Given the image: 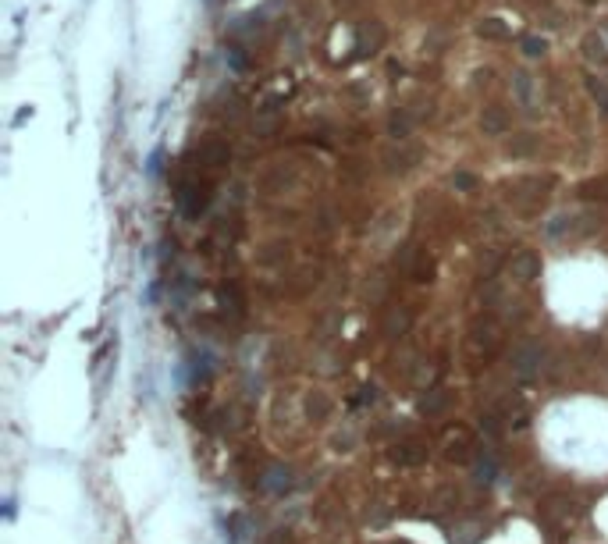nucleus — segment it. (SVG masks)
I'll use <instances>...</instances> for the list:
<instances>
[{
  "mask_svg": "<svg viewBox=\"0 0 608 544\" xmlns=\"http://www.w3.org/2000/svg\"><path fill=\"white\" fill-rule=\"evenodd\" d=\"M519 47H523V54H527V57H541L544 50H548V43H544L541 36H523Z\"/></svg>",
  "mask_w": 608,
  "mask_h": 544,
  "instance_id": "nucleus-6",
  "label": "nucleus"
},
{
  "mask_svg": "<svg viewBox=\"0 0 608 544\" xmlns=\"http://www.w3.org/2000/svg\"><path fill=\"white\" fill-rule=\"evenodd\" d=\"M206 185H196V182H188V185H182V193H178V203H182V210L188 214V217H199V210L206 206Z\"/></svg>",
  "mask_w": 608,
  "mask_h": 544,
  "instance_id": "nucleus-1",
  "label": "nucleus"
},
{
  "mask_svg": "<svg viewBox=\"0 0 608 544\" xmlns=\"http://www.w3.org/2000/svg\"><path fill=\"white\" fill-rule=\"evenodd\" d=\"M512 89H516V96H519V103H523V111H527V114H534V111H537V96H534V75H527V72H516V75H512Z\"/></svg>",
  "mask_w": 608,
  "mask_h": 544,
  "instance_id": "nucleus-2",
  "label": "nucleus"
},
{
  "mask_svg": "<svg viewBox=\"0 0 608 544\" xmlns=\"http://www.w3.org/2000/svg\"><path fill=\"white\" fill-rule=\"evenodd\" d=\"M587 89H591V96L601 103V111H608V86H605V78H587Z\"/></svg>",
  "mask_w": 608,
  "mask_h": 544,
  "instance_id": "nucleus-7",
  "label": "nucleus"
},
{
  "mask_svg": "<svg viewBox=\"0 0 608 544\" xmlns=\"http://www.w3.org/2000/svg\"><path fill=\"white\" fill-rule=\"evenodd\" d=\"M484 129H491V132H498V129H501V114H498V111H488V118H484Z\"/></svg>",
  "mask_w": 608,
  "mask_h": 544,
  "instance_id": "nucleus-8",
  "label": "nucleus"
},
{
  "mask_svg": "<svg viewBox=\"0 0 608 544\" xmlns=\"http://www.w3.org/2000/svg\"><path fill=\"white\" fill-rule=\"evenodd\" d=\"M583 54L587 61H598V65H608V43H605V36L601 32H591L583 39Z\"/></svg>",
  "mask_w": 608,
  "mask_h": 544,
  "instance_id": "nucleus-3",
  "label": "nucleus"
},
{
  "mask_svg": "<svg viewBox=\"0 0 608 544\" xmlns=\"http://www.w3.org/2000/svg\"><path fill=\"white\" fill-rule=\"evenodd\" d=\"M477 32L484 36V39H506V36H509V25L501 22V18H484V22L477 25Z\"/></svg>",
  "mask_w": 608,
  "mask_h": 544,
  "instance_id": "nucleus-5",
  "label": "nucleus"
},
{
  "mask_svg": "<svg viewBox=\"0 0 608 544\" xmlns=\"http://www.w3.org/2000/svg\"><path fill=\"white\" fill-rule=\"evenodd\" d=\"M583 4H594V0H583Z\"/></svg>",
  "mask_w": 608,
  "mask_h": 544,
  "instance_id": "nucleus-10",
  "label": "nucleus"
},
{
  "mask_svg": "<svg viewBox=\"0 0 608 544\" xmlns=\"http://www.w3.org/2000/svg\"><path fill=\"white\" fill-rule=\"evenodd\" d=\"M537 267H541V263H537V257H534V253H519V257L512 260V270H516V274H519L523 281H530V278L537 274Z\"/></svg>",
  "mask_w": 608,
  "mask_h": 544,
  "instance_id": "nucleus-4",
  "label": "nucleus"
},
{
  "mask_svg": "<svg viewBox=\"0 0 608 544\" xmlns=\"http://www.w3.org/2000/svg\"><path fill=\"white\" fill-rule=\"evenodd\" d=\"M455 185H463V189H470L473 178H470V175H455Z\"/></svg>",
  "mask_w": 608,
  "mask_h": 544,
  "instance_id": "nucleus-9",
  "label": "nucleus"
}]
</instances>
